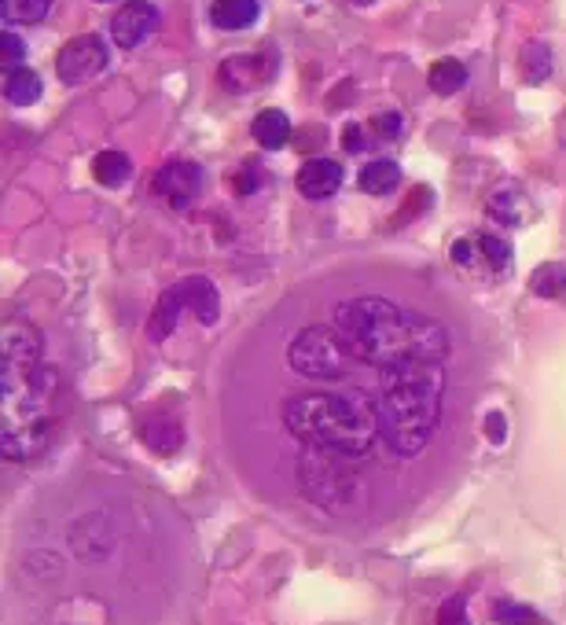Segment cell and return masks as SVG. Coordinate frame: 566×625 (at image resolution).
Instances as JSON below:
<instances>
[{
	"instance_id": "3",
	"label": "cell",
	"mask_w": 566,
	"mask_h": 625,
	"mask_svg": "<svg viewBox=\"0 0 566 625\" xmlns=\"http://www.w3.org/2000/svg\"><path fill=\"white\" fill-rule=\"evenodd\" d=\"M445 372L442 364H408L383 372V398L379 412V434L397 456H416L431 442L438 416H442Z\"/></svg>"
},
{
	"instance_id": "26",
	"label": "cell",
	"mask_w": 566,
	"mask_h": 625,
	"mask_svg": "<svg viewBox=\"0 0 566 625\" xmlns=\"http://www.w3.org/2000/svg\"><path fill=\"white\" fill-rule=\"evenodd\" d=\"M478 243H482V254H486L489 280L508 276L511 273V247L508 243H504L500 236H493V232H478Z\"/></svg>"
},
{
	"instance_id": "4",
	"label": "cell",
	"mask_w": 566,
	"mask_h": 625,
	"mask_svg": "<svg viewBox=\"0 0 566 625\" xmlns=\"http://www.w3.org/2000/svg\"><path fill=\"white\" fill-rule=\"evenodd\" d=\"M56 398L59 372L48 364H37L34 372H4V394H0V449L12 460H34L56 438Z\"/></svg>"
},
{
	"instance_id": "12",
	"label": "cell",
	"mask_w": 566,
	"mask_h": 625,
	"mask_svg": "<svg viewBox=\"0 0 566 625\" xmlns=\"http://www.w3.org/2000/svg\"><path fill=\"white\" fill-rule=\"evenodd\" d=\"M140 442L148 445L151 453L173 456L184 445L181 420H177V416H170V412H151L148 420L140 423Z\"/></svg>"
},
{
	"instance_id": "5",
	"label": "cell",
	"mask_w": 566,
	"mask_h": 625,
	"mask_svg": "<svg viewBox=\"0 0 566 625\" xmlns=\"http://www.w3.org/2000/svg\"><path fill=\"white\" fill-rule=\"evenodd\" d=\"M302 486L309 497L331 512H350L364 493V482L350 456L324 453V449H309L302 456Z\"/></svg>"
},
{
	"instance_id": "23",
	"label": "cell",
	"mask_w": 566,
	"mask_h": 625,
	"mask_svg": "<svg viewBox=\"0 0 566 625\" xmlns=\"http://www.w3.org/2000/svg\"><path fill=\"white\" fill-rule=\"evenodd\" d=\"M427 81H431V89L438 96H453V92H460L467 85V67L460 59H438L431 74H427Z\"/></svg>"
},
{
	"instance_id": "6",
	"label": "cell",
	"mask_w": 566,
	"mask_h": 625,
	"mask_svg": "<svg viewBox=\"0 0 566 625\" xmlns=\"http://www.w3.org/2000/svg\"><path fill=\"white\" fill-rule=\"evenodd\" d=\"M353 361H357V357H353L346 339H342L331 324H309V328L298 331L295 339H291V346H287V364H291L298 375L320 379V383L342 379V375L350 372Z\"/></svg>"
},
{
	"instance_id": "13",
	"label": "cell",
	"mask_w": 566,
	"mask_h": 625,
	"mask_svg": "<svg viewBox=\"0 0 566 625\" xmlns=\"http://www.w3.org/2000/svg\"><path fill=\"white\" fill-rule=\"evenodd\" d=\"M177 295H181L184 306L192 309L199 324H217V317H221V295H217V287L206 276H184L181 284H177Z\"/></svg>"
},
{
	"instance_id": "21",
	"label": "cell",
	"mask_w": 566,
	"mask_h": 625,
	"mask_svg": "<svg viewBox=\"0 0 566 625\" xmlns=\"http://www.w3.org/2000/svg\"><path fill=\"white\" fill-rule=\"evenodd\" d=\"M530 291L537 298H552V302L566 298V265H559V262L537 265L530 276Z\"/></svg>"
},
{
	"instance_id": "1",
	"label": "cell",
	"mask_w": 566,
	"mask_h": 625,
	"mask_svg": "<svg viewBox=\"0 0 566 625\" xmlns=\"http://www.w3.org/2000/svg\"><path fill=\"white\" fill-rule=\"evenodd\" d=\"M331 328L339 331L357 361L379 372H394L408 364H442L449 357V331L438 320L423 317L379 295L346 298L331 313Z\"/></svg>"
},
{
	"instance_id": "11",
	"label": "cell",
	"mask_w": 566,
	"mask_h": 625,
	"mask_svg": "<svg viewBox=\"0 0 566 625\" xmlns=\"http://www.w3.org/2000/svg\"><path fill=\"white\" fill-rule=\"evenodd\" d=\"M159 8L148 0H129L118 8V15L111 19V37L118 41V48H136L140 41H148L159 30Z\"/></svg>"
},
{
	"instance_id": "18",
	"label": "cell",
	"mask_w": 566,
	"mask_h": 625,
	"mask_svg": "<svg viewBox=\"0 0 566 625\" xmlns=\"http://www.w3.org/2000/svg\"><path fill=\"white\" fill-rule=\"evenodd\" d=\"M4 100L12 107H30L41 100V78L30 67H12L4 74Z\"/></svg>"
},
{
	"instance_id": "19",
	"label": "cell",
	"mask_w": 566,
	"mask_h": 625,
	"mask_svg": "<svg viewBox=\"0 0 566 625\" xmlns=\"http://www.w3.org/2000/svg\"><path fill=\"white\" fill-rule=\"evenodd\" d=\"M357 184H361V192H368V195H390L397 184H401V166H397L394 159H375L361 170Z\"/></svg>"
},
{
	"instance_id": "32",
	"label": "cell",
	"mask_w": 566,
	"mask_h": 625,
	"mask_svg": "<svg viewBox=\"0 0 566 625\" xmlns=\"http://www.w3.org/2000/svg\"><path fill=\"white\" fill-rule=\"evenodd\" d=\"M486 427H489V442H504V438H508V431H504L508 423H504V416H500V412H489Z\"/></svg>"
},
{
	"instance_id": "16",
	"label": "cell",
	"mask_w": 566,
	"mask_h": 625,
	"mask_svg": "<svg viewBox=\"0 0 566 625\" xmlns=\"http://www.w3.org/2000/svg\"><path fill=\"white\" fill-rule=\"evenodd\" d=\"M250 137L258 140L265 151H280L291 140V118L283 111H261L250 125Z\"/></svg>"
},
{
	"instance_id": "33",
	"label": "cell",
	"mask_w": 566,
	"mask_h": 625,
	"mask_svg": "<svg viewBox=\"0 0 566 625\" xmlns=\"http://www.w3.org/2000/svg\"><path fill=\"white\" fill-rule=\"evenodd\" d=\"M236 192L239 195H250V192H254V162H243V177L236 181Z\"/></svg>"
},
{
	"instance_id": "25",
	"label": "cell",
	"mask_w": 566,
	"mask_h": 625,
	"mask_svg": "<svg viewBox=\"0 0 566 625\" xmlns=\"http://www.w3.org/2000/svg\"><path fill=\"white\" fill-rule=\"evenodd\" d=\"M0 8H4V23L12 30V26L41 23L48 15V8H52V0H0Z\"/></svg>"
},
{
	"instance_id": "34",
	"label": "cell",
	"mask_w": 566,
	"mask_h": 625,
	"mask_svg": "<svg viewBox=\"0 0 566 625\" xmlns=\"http://www.w3.org/2000/svg\"><path fill=\"white\" fill-rule=\"evenodd\" d=\"M96 4H111V0H96Z\"/></svg>"
},
{
	"instance_id": "30",
	"label": "cell",
	"mask_w": 566,
	"mask_h": 625,
	"mask_svg": "<svg viewBox=\"0 0 566 625\" xmlns=\"http://www.w3.org/2000/svg\"><path fill=\"white\" fill-rule=\"evenodd\" d=\"M372 129L375 133H383L386 140H394L397 133H401V118H397V114H375Z\"/></svg>"
},
{
	"instance_id": "7",
	"label": "cell",
	"mask_w": 566,
	"mask_h": 625,
	"mask_svg": "<svg viewBox=\"0 0 566 625\" xmlns=\"http://www.w3.org/2000/svg\"><path fill=\"white\" fill-rule=\"evenodd\" d=\"M107 59H111V52H107L100 34H78L59 48L56 74H59V81H67V85H81V81H92L96 74H103Z\"/></svg>"
},
{
	"instance_id": "15",
	"label": "cell",
	"mask_w": 566,
	"mask_h": 625,
	"mask_svg": "<svg viewBox=\"0 0 566 625\" xmlns=\"http://www.w3.org/2000/svg\"><path fill=\"white\" fill-rule=\"evenodd\" d=\"M184 302L181 295H177V287L173 291H166V295L155 302V309H151V317H148V339L151 342H162V339H170L173 331H177V320H181L184 313Z\"/></svg>"
},
{
	"instance_id": "2",
	"label": "cell",
	"mask_w": 566,
	"mask_h": 625,
	"mask_svg": "<svg viewBox=\"0 0 566 625\" xmlns=\"http://www.w3.org/2000/svg\"><path fill=\"white\" fill-rule=\"evenodd\" d=\"M283 423L309 449L339 456H364L379 438V412L364 394H302L283 405Z\"/></svg>"
},
{
	"instance_id": "14",
	"label": "cell",
	"mask_w": 566,
	"mask_h": 625,
	"mask_svg": "<svg viewBox=\"0 0 566 625\" xmlns=\"http://www.w3.org/2000/svg\"><path fill=\"white\" fill-rule=\"evenodd\" d=\"M342 188V166L331 159H309L298 170V192L306 199H331Z\"/></svg>"
},
{
	"instance_id": "29",
	"label": "cell",
	"mask_w": 566,
	"mask_h": 625,
	"mask_svg": "<svg viewBox=\"0 0 566 625\" xmlns=\"http://www.w3.org/2000/svg\"><path fill=\"white\" fill-rule=\"evenodd\" d=\"M0 45H4V67L12 70L15 63H19V59H23V41H19V34H15V30H4V37H0Z\"/></svg>"
},
{
	"instance_id": "20",
	"label": "cell",
	"mask_w": 566,
	"mask_h": 625,
	"mask_svg": "<svg viewBox=\"0 0 566 625\" xmlns=\"http://www.w3.org/2000/svg\"><path fill=\"white\" fill-rule=\"evenodd\" d=\"M92 177L103 184V188H122L129 177H133V162L125 151H100L92 159Z\"/></svg>"
},
{
	"instance_id": "17",
	"label": "cell",
	"mask_w": 566,
	"mask_h": 625,
	"mask_svg": "<svg viewBox=\"0 0 566 625\" xmlns=\"http://www.w3.org/2000/svg\"><path fill=\"white\" fill-rule=\"evenodd\" d=\"M210 19L217 30H247L258 19V0H217Z\"/></svg>"
},
{
	"instance_id": "28",
	"label": "cell",
	"mask_w": 566,
	"mask_h": 625,
	"mask_svg": "<svg viewBox=\"0 0 566 625\" xmlns=\"http://www.w3.org/2000/svg\"><path fill=\"white\" fill-rule=\"evenodd\" d=\"M438 625H471L467 622L464 596H453L449 603H442V611H438Z\"/></svg>"
},
{
	"instance_id": "8",
	"label": "cell",
	"mask_w": 566,
	"mask_h": 625,
	"mask_svg": "<svg viewBox=\"0 0 566 625\" xmlns=\"http://www.w3.org/2000/svg\"><path fill=\"white\" fill-rule=\"evenodd\" d=\"M45 353V339L30 320H8L0 328V361L4 372H34Z\"/></svg>"
},
{
	"instance_id": "27",
	"label": "cell",
	"mask_w": 566,
	"mask_h": 625,
	"mask_svg": "<svg viewBox=\"0 0 566 625\" xmlns=\"http://www.w3.org/2000/svg\"><path fill=\"white\" fill-rule=\"evenodd\" d=\"M493 618H497L500 625H544L537 614L530 611V607H522V603H497V611H493Z\"/></svg>"
},
{
	"instance_id": "22",
	"label": "cell",
	"mask_w": 566,
	"mask_h": 625,
	"mask_svg": "<svg viewBox=\"0 0 566 625\" xmlns=\"http://www.w3.org/2000/svg\"><path fill=\"white\" fill-rule=\"evenodd\" d=\"M519 67L522 78L530 81V85H544V81L552 78V48L541 45V41H530V45L522 48Z\"/></svg>"
},
{
	"instance_id": "10",
	"label": "cell",
	"mask_w": 566,
	"mask_h": 625,
	"mask_svg": "<svg viewBox=\"0 0 566 625\" xmlns=\"http://www.w3.org/2000/svg\"><path fill=\"white\" fill-rule=\"evenodd\" d=\"M155 192L173 206V210H188L195 195L203 192V170L188 159H173L155 173Z\"/></svg>"
},
{
	"instance_id": "9",
	"label": "cell",
	"mask_w": 566,
	"mask_h": 625,
	"mask_svg": "<svg viewBox=\"0 0 566 625\" xmlns=\"http://www.w3.org/2000/svg\"><path fill=\"white\" fill-rule=\"evenodd\" d=\"M276 78V52H254V56H232L221 63L217 81L225 92H250L258 85H269Z\"/></svg>"
},
{
	"instance_id": "31",
	"label": "cell",
	"mask_w": 566,
	"mask_h": 625,
	"mask_svg": "<svg viewBox=\"0 0 566 625\" xmlns=\"http://www.w3.org/2000/svg\"><path fill=\"white\" fill-rule=\"evenodd\" d=\"M342 148L346 151H361L364 148V133H361V125L350 122L346 129H342Z\"/></svg>"
},
{
	"instance_id": "24",
	"label": "cell",
	"mask_w": 566,
	"mask_h": 625,
	"mask_svg": "<svg viewBox=\"0 0 566 625\" xmlns=\"http://www.w3.org/2000/svg\"><path fill=\"white\" fill-rule=\"evenodd\" d=\"M519 203H522L519 184L508 181V184H500L497 192L489 195V214L500 217V221H504V225H508V228H519V225H522Z\"/></svg>"
}]
</instances>
